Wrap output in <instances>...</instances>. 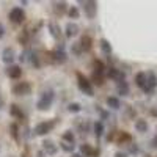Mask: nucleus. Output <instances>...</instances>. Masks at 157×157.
Listing matches in <instances>:
<instances>
[{"label": "nucleus", "instance_id": "2f4dec72", "mask_svg": "<svg viewBox=\"0 0 157 157\" xmlns=\"http://www.w3.org/2000/svg\"><path fill=\"white\" fill-rule=\"evenodd\" d=\"M93 80H94V83H96V85H99V86L104 83V78H102V75H101V74H96V72L93 74Z\"/></svg>", "mask_w": 157, "mask_h": 157}, {"label": "nucleus", "instance_id": "dca6fc26", "mask_svg": "<svg viewBox=\"0 0 157 157\" xmlns=\"http://www.w3.org/2000/svg\"><path fill=\"white\" fill-rule=\"evenodd\" d=\"M146 82H148V74H146V72H138V74L135 75V83H137V86H140L141 90L146 86Z\"/></svg>", "mask_w": 157, "mask_h": 157}, {"label": "nucleus", "instance_id": "393cba45", "mask_svg": "<svg viewBox=\"0 0 157 157\" xmlns=\"http://www.w3.org/2000/svg\"><path fill=\"white\" fill-rule=\"evenodd\" d=\"M93 130H94V135H96L98 138H101V137L104 135V124H102L101 121H96L94 126H93Z\"/></svg>", "mask_w": 157, "mask_h": 157}, {"label": "nucleus", "instance_id": "0eeeda50", "mask_svg": "<svg viewBox=\"0 0 157 157\" xmlns=\"http://www.w3.org/2000/svg\"><path fill=\"white\" fill-rule=\"evenodd\" d=\"M10 21H11L13 24H22V22L25 21V13H24V10L19 8V6L13 8V10L10 11Z\"/></svg>", "mask_w": 157, "mask_h": 157}, {"label": "nucleus", "instance_id": "1a4fd4ad", "mask_svg": "<svg viewBox=\"0 0 157 157\" xmlns=\"http://www.w3.org/2000/svg\"><path fill=\"white\" fill-rule=\"evenodd\" d=\"M157 86V75L154 72H148V82H146V86L143 88L145 93H152Z\"/></svg>", "mask_w": 157, "mask_h": 157}, {"label": "nucleus", "instance_id": "c85d7f7f", "mask_svg": "<svg viewBox=\"0 0 157 157\" xmlns=\"http://www.w3.org/2000/svg\"><path fill=\"white\" fill-rule=\"evenodd\" d=\"M68 14H69V17H71V19H78L80 13H78V10H77L75 6H71V8L68 10Z\"/></svg>", "mask_w": 157, "mask_h": 157}, {"label": "nucleus", "instance_id": "4c0bfd02", "mask_svg": "<svg viewBox=\"0 0 157 157\" xmlns=\"http://www.w3.org/2000/svg\"><path fill=\"white\" fill-rule=\"evenodd\" d=\"M151 115L157 116V107H152V109H151Z\"/></svg>", "mask_w": 157, "mask_h": 157}, {"label": "nucleus", "instance_id": "f257e3e1", "mask_svg": "<svg viewBox=\"0 0 157 157\" xmlns=\"http://www.w3.org/2000/svg\"><path fill=\"white\" fill-rule=\"evenodd\" d=\"M52 102H54V91L47 90V91H44V93H43V96L39 98V101L36 102V109L39 112H46V110L50 109Z\"/></svg>", "mask_w": 157, "mask_h": 157}, {"label": "nucleus", "instance_id": "7c9ffc66", "mask_svg": "<svg viewBox=\"0 0 157 157\" xmlns=\"http://www.w3.org/2000/svg\"><path fill=\"white\" fill-rule=\"evenodd\" d=\"M61 149L63 151H66V152H72L74 151V145H72V143H66V141H61Z\"/></svg>", "mask_w": 157, "mask_h": 157}, {"label": "nucleus", "instance_id": "423d86ee", "mask_svg": "<svg viewBox=\"0 0 157 157\" xmlns=\"http://www.w3.org/2000/svg\"><path fill=\"white\" fill-rule=\"evenodd\" d=\"M83 5V10H85V14L88 19H94L96 13H98V3L93 2V0H86V2H80Z\"/></svg>", "mask_w": 157, "mask_h": 157}, {"label": "nucleus", "instance_id": "bb28decb", "mask_svg": "<svg viewBox=\"0 0 157 157\" xmlns=\"http://www.w3.org/2000/svg\"><path fill=\"white\" fill-rule=\"evenodd\" d=\"M63 141H66V143H72L74 145V134H72V130H66V132L63 134Z\"/></svg>", "mask_w": 157, "mask_h": 157}, {"label": "nucleus", "instance_id": "a878e982", "mask_svg": "<svg viewBox=\"0 0 157 157\" xmlns=\"http://www.w3.org/2000/svg\"><path fill=\"white\" fill-rule=\"evenodd\" d=\"M93 68H94V72H96V74H101V75H102L104 69H105L104 63H102V61H99V60H94V61H93Z\"/></svg>", "mask_w": 157, "mask_h": 157}, {"label": "nucleus", "instance_id": "4468645a", "mask_svg": "<svg viewBox=\"0 0 157 157\" xmlns=\"http://www.w3.org/2000/svg\"><path fill=\"white\" fill-rule=\"evenodd\" d=\"M49 30H50L52 38L58 41L60 36H61V29H60V25H58V24H55V22H50V24H49Z\"/></svg>", "mask_w": 157, "mask_h": 157}, {"label": "nucleus", "instance_id": "9d476101", "mask_svg": "<svg viewBox=\"0 0 157 157\" xmlns=\"http://www.w3.org/2000/svg\"><path fill=\"white\" fill-rule=\"evenodd\" d=\"M43 151H44L47 155H55L57 151H58V146H57L52 140H44V141H43Z\"/></svg>", "mask_w": 157, "mask_h": 157}, {"label": "nucleus", "instance_id": "473e14b6", "mask_svg": "<svg viewBox=\"0 0 157 157\" xmlns=\"http://www.w3.org/2000/svg\"><path fill=\"white\" fill-rule=\"evenodd\" d=\"M72 52H74L75 55H80V54H82V47H80V44H78V43L74 44V46H72Z\"/></svg>", "mask_w": 157, "mask_h": 157}, {"label": "nucleus", "instance_id": "f3484780", "mask_svg": "<svg viewBox=\"0 0 157 157\" xmlns=\"http://www.w3.org/2000/svg\"><path fill=\"white\" fill-rule=\"evenodd\" d=\"M115 141L118 143V145H123V143L132 141V137H130L127 132H116V138H115Z\"/></svg>", "mask_w": 157, "mask_h": 157}, {"label": "nucleus", "instance_id": "e433bc0d", "mask_svg": "<svg viewBox=\"0 0 157 157\" xmlns=\"http://www.w3.org/2000/svg\"><path fill=\"white\" fill-rule=\"evenodd\" d=\"M115 157H127V154H124V152H116Z\"/></svg>", "mask_w": 157, "mask_h": 157}, {"label": "nucleus", "instance_id": "6ab92c4d", "mask_svg": "<svg viewBox=\"0 0 157 157\" xmlns=\"http://www.w3.org/2000/svg\"><path fill=\"white\" fill-rule=\"evenodd\" d=\"M135 129L138 130L140 134H145V132H148V129H149L148 121H146V120H137V121H135Z\"/></svg>", "mask_w": 157, "mask_h": 157}, {"label": "nucleus", "instance_id": "a19ab883", "mask_svg": "<svg viewBox=\"0 0 157 157\" xmlns=\"http://www.w3.org/2000/svg\"><path fill=\"white\" fill-rule=\"evenodd\" d=\"M22 157H29V149H25V152L22 154Z\"/></svg>", "mask_w": 157, "mask_h": 157}, {"label": "nucleus", "instance_id": "f03ea898", "mask_svg": "<svg viewBox=\"0 0 157 157\" xmlns=\"http://www.w3.org/2000/svg\"><path fill=\"white\" fill-rule=\"evenodd\" d=\"M77 85H78V90L85 93L86 96H93L94 94V90H93V85L88 78L82 74V72H77Z\"/></svg>", "mask_w": 157, "mask_h": 157}, {"label": "nucleus", "instance_id": "4be33fe9", "mask_svg": "<svg viewBox=\"0 0 157 157\" xmlns=\"http://www.w3.org/2000/svg\"><path fill=\"white\" fill-rule=\"evenodd\" d=\"M10 113L14 118H17V120H24V112L19 109V105H16V104H13V105L10 107Z\"/></svg>", "mask_w": 157, "mask_h": 157}, {"label": "nucleus", "instance_id": "a211bd4d", "mask_svg": "<svg viewBox=\"0 0 157 157\" xmlns=\"http://www.w3.org/2000/svg\"><path fill=\"white\" fill-rule=\"evenodd\" d=\"M68 10V3L66 2H54V11L57 13V14H64Z\"/></svg>", "mask_w": 157, "mask_h": 157}, {"label": "nucleus", "instance_id": "9b49d317", "mask_svg": "<svg viewBox=\"0 0 157 157\" xmlns=\"http://www.w3.org/2000/svg\"><path fill=\"white\" fill-rule=\"evenodd\" d=\"M107 75H109L110 78H113V80H116V82H124V77H126L123 71L115 69V68H110L109 72H107Z\"/></svg>", "mask_w": 157, "mask_h": 157}, {"label": "nucleus", "instance_id": "aec40b11", "mask_svg": "<svg viewBox=\"0 0 157 157\" xmlns=\"http://www.w3.org/2000/svg\"><path fill=\"white\" fill-rule=\"evenodd\" d=\"M105 102H107V105H109L110 109H113V110H118V109L121 107L120 99H118V98H115V96H109V98L105 99Z\"/></svg>", "mask_w": 157, "mask_h": 157}, {"label": "nucleus", "instance_id": "ea45409f", "mask_svg": "<svg viewBox=\"0 0 157 157\" xmlns=\"http://www.w3.org/2000/svg\"><path fill=\"white\" fill-rule=\"evenodd\" d=\"M137 151H138V148H137V146H134V145L130 146V152H137Z\"/></svg>", "mask_w": 157, "mask_h": 157}, {"label": "nucleus", "instance_id": "5701e85b", "mask_svg": "<svg viewBox=\"0 0 157 157\" xmlns=\"http://www.w3.org/2000/svg\"><path fill=\"white\" fill-rule=\"evenodd\" d=\"M116 91H118V94H121V96H127L129 94V85H127V82H118Z\"/></svg>", "mask_w": 157, "mask_h": 157}, {"label": "nucleus", "instance_id": "f8f14e48", "mask_svg": "<svg viewBox=\"0 0 157 157\" xmlns=\"http://www.w3.org/2000/svg\"><path fill=\"white\" fill-rule=\"evenodd\" d=\"M6 75L10 78H19L22 75V69L17 66V64H11V66H8V69H6Z\"/></svg>", "mask_w": 157, "mask_h": 157}, {"label": "nucleus", "instance_id": "c756f323", "mask_svg": "<svg viewBox=\"0 0 157 157\" xmlns=\"http://www.w3.org/2000/svg\"><path fill=\"white\" fill-rule=\"evenodd\" d=\"M10 129H11V135L14 137V140H16V141H19V129H17V124L13 123V124L10 126Z\"/></svg>", "mask_w": 157, "mask_h": 157}, {"label": "nucleus", "instance_id": "c9c22d12", "mask_svg": "<svg viewBox=\"0 0 157 157\" xmlns=\"http://www.w3.org/2000/svg\"><path fill=\"white\" fill-rule=\"evenodd\" d=\"M3 105H5V101H3V96H2V93H0V109H3Z\"/></svg>", "mask_w": 157, "mask_h": 157}, {"label": "nucleus", "instance_id": "39448f33", "mask_svg": "<svg viewBox=\"0 0 157 157\" xmlns=\"http://www.w3.org/2000/svg\"><path fill=\"white\" fill-rule=\"evenodd\" d=\"M54 126H55V121H43V123L35 126L33 132H35V135H46L54 129Z\"/></svg>", "mask_w": 157, "mask_h": 157}, {"label": "nucleus", "instance_id": "58836bf2", "mask_svg": "<svg viewBox=\"0 0 157 157\" xmlns=\"http://www.w3.org/2000/svg\"><path fill=\"white\" fill-rule=\"evenodd\" d=\"M152 146H154V148H157V135L152 138Z\"/></svg>", "mask_w": 157, "mask_h": 157}, {"label": "nucleus", "instance_id": "7ed1b4c3", "mask_svg": "<svg viewBox=\"0 0 157 157\" xmlns=\"http://www.w3.org/2000/svg\"><path fill=\"white\" fill-rule=\"evenodd\" d=\"M46 57H47V60H49L50 63H55V64H63L64 61H66V58H68L63 49H57V50L47 52Z\"/></svg>", "mask_w": 157, "mask_h": 157}, {"label": "nucleus", "instance_id": "b1692460", "mask_svg": "<svg viewBox=\"0 0 157 157\" xmlns=\"http://www.w3.org/2000/svg\"><path fill=\"white\" fill-rule=\"evenodd\" d=\"M80 152L85 154V157H91V155H96V154H98V152H96L93 148H91L90 145H86V143L80 146Z\"/></svg>", "mask_w": 157, "mask_h": 157}, {"label": "nucleus", "instance_id": "79ce46f5", "mask_svg": "<svg viewBox=\"0 0 157 157\" xmlns=\"http://www.w3.org/2000/svg\"><path fill=\"white\" fill-rule=\"evenodd\" d=\"M71 157H82V155H80V154H72Z\"/></svg>", "mask_w": 157, "mask_h": 157}, {"label": "nucleus", "instance_id": "2eb2a0df", "mask_svg": "<svg viewBox=\"0 0 157 157\" xmlns=\"http://www.w3.org/2000/svg\"><path fill=\"white\" fill-rule=\"evenodd\" d=\"M78 32H80V29H78V25L74 24V22H69L66 25V36L68 38H72V36H77Z\"/></svg>", "mask_w": 157, "mask_h": 157}, {"label": "nucleus", "instance_id": "cd10ccee", "mask_svg": "<svg viewBox=\"0 0 157 157\" xmlns=\"http://www.w3.org/2000/svg\"><path fill=\"white\" fill-rule=\"evenodd\" d=\"M68 110L71 113H78V112L82 110V107H80V104H77V102H71L69 105H68Z\"/></svg>", "mask_w": 157, "mask_h": 157}, {"label": "nucleus", "instance_id": "f704fd0d", "mask_svg": "<svg viewBox=\"0 0 157 157\" xmlns=\"http://www.w3.org/2000/svg\"><path fill=\"white\" fill-rule=\"evenodd\" d=\"M36 157H47V154H46L44 151H38V152H36Z\"/></svg>", "mask_w": 157, "mask_h": 157}, {"label": "nucleus", "instance_id": "ddd939ff", "mask_svg": "<svg viewBox=\"0 0 157 157\" xmlns=\"http://www.w3.org/2000/svg\"><path fill=\"white\" fill-rule=\"evenodd\" d=\"M78 44H80L83 52H88V50H91V47H93V39H91L88 35H85V36H82V39H80Z\"/></svg>", "mask_w": 157, "mask_h": 157}, {"label": "nucleus", "instance_id": "6e6552de", "mask_svg": "<svg viewBox=\"0 0 157 157\" xmlns=\"http://www.w3.org/2000/svg\"><path fill=\"white\" fill-rule=\"evenodd\" d=\"M14 58H16L14 49H13V47H5L3 52H2V60H3V63H6V64H10V66H11V63L14 61Z\"/></svg>", "mask_w": 157, "mask_h": 157}, {"label": "nucleus", "instance_id": "412c9836", "mask_svg": "<svg viewBox=\"0 0 157 157\" xmlns=\"http://www.w3.org/2000/svg\"><path fill=\"white\" fill-rule=\"evenodd\" d=\"M99 47L102 50V54H105V55L112 54V46H110V43L107 41V39H101V41H99Z\"/></svg>", "mask_w": 157, "mask_h": 157}, {"label": "nucleus", "instance_id": "20e7f679", "mask_svg": "<svg viewBox=\"0 0 157 157\" xmlns=\"http://www.w3.org/2000/svg\"><path fill=\"white\" fill-rule=\"evenodd\" d=\"M32 93V85L29 82H19L13 86V94L16 96H27Z\"/></svg>", "mask_w": 157, "mask_h": 157}, {"label": "nucleus", "instance_id": "72a5a7b5", "mask_svg": "<svg viewBox=\"0 0 157 157\" xmlns=\"http://www.w3.org/2000/svg\"><path fill=\"white\" fill-rule=\"evenodd\" d=\"M3 35H5V27H3V24L0 22V38H3Z\"/></svg>", "mask_w": 157, "mask_h": 157}]
</instances>
